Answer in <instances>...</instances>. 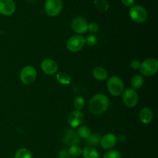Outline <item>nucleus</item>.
<instances>
[{
    "label": "nucleus",
    "instance_id": "obj_11",
    "mask_svg": "<svg viewBox=\"0 0 158 158\" xmlns=\"http://www.w3.org/2000/svg\"><path fill=\"white\" fill-rule=\"evenodd\" d=\"M84 120V116L83 113L79 110H74L70 113L68 117V123L73 128L80 127Z\"/></svg>",
    "mask_w": 158,
    "mask_h": 158
},
{
    "label": "nucleus",
    "instance_id": "obj_22",
    "mask_svg": "<svg viewBox=\"0 0 158 158\" xmlns=\"http://www.w3.org/2000/svg\"><path fill=\"white\" fill-rule=\"evenodd\" d=\"M14 158H32V154L27 148H21L15 152Z\"/></svg>",
    "mask_w": 158,
    "mask_h": 158
},
{
    "label": "nucleus",
    "instance_id": "obj_33",
    "mask_svg": "<svg viewBox=\"0 0 158 158\" xmlns=\"http://www.w3.org/2000/svg\"><path fill=\"white\" fill-rule=\"evenodd\" d=\"M69 158H73V157H69Z\"/></svg>",
    "mask_w": 158,
    "mask_h": 158
},
{
    "label": "nucleus",
    "instance_id": "obj_20",
    "mask_svg": "<svg viewBox=\"0 0 158 158\" xmlns=\"http://www.w3.org/2000/svg\"><path fill=\"white\" fill-rule=\"evenodd\" d=\"M94 6L100 12H106L109 9L107 0H94Z\"/></svg>",
    "mask_w": 158,
    "mask_h": 158
},
{
    "label": "nucleus",
    "instance_id": "obj_15",
    "mask_svg": "<svg viewBox=\"0 0 158 158\" xmlns=\"http://www.w3.org/2000/svg\"><path fill=\"white\" fill-rule=\"evenodd\" d=\"M139 117H140V120L142 123H144V124H148L152 121L153 117H154L153 111L151 110V108H143L139 114Z\"/></svg>",
    "mask_w": 158,
    "mask_h": 158
},
{
    "label": "nucleus",
    "instance_id": "obj_1",
    "mask_svg": "<svg viewBox=\"0 0 158 158\" xmlns=\"http://www.w3.org/2000/svg\"><path fill=\"white\" fill-rule=\"evenodd\" d=\"M109 99L106 95L103 94H97L89 100V111L94 115H100L107 110L109 107Z\"/></svg>",
    "mask_w": 158,
    "mask_h": 158
},
{
    "label": "nucleus",
    "instance_id": "obj_24",
    "mask_svg": "<svg viewBox=\"0 0 158 158\" xmlns=\"http://www.w3.org/2000/svg\"><path fill=\"white\" fill-rule=\"evenodd\" d=\"M69 151V154L71 157H80V155H82V151L83 150L81 149L80 146H78L77 144L76 145H73V146H70L69 149L68 150Z\"/></svg>",
    "mask_w": 158,
    "mask_h": 158
},
{
    "label": "nucleus",
    "instance_id": "obj_29",
    "mask_svg": "<svg viewBox=\"0 0 158 158\" xmlns=\"http://www.w3.org/2000/svg\"><path fill=\"white\" fill-rule=\"evenodd\" d=\"M69 157H70V155H69L68 150L63 149V150H61V151L59 152L58 158H69Z\"/></svg>",
    "mask_w": 158,
    "mask_h": 158
},
{
    "label": "nucleus",
    "instance_id": "obj_14",
    "mask_svg": "<svg viewBox=\"0 0 158 158\" xmlns=\"http://www.w3.org/2000/svg\"><path fill=\"white\" fill-rule=\"evenodd\" d=\"M80 139L77 132H75L73 130L69 129L66 131L63 141H64V143H66L68 146H73V145L77 144L80 142Z\"/></svg>",
    "mask_w": 158,
    "mask_h": 158
},
{
    "label": "nucleus",
    "instance_id": "obj_12",
    "mask_svg": "<svg viewBox=\"0 0 158 158\" xmlns=\"http://www.w3.org/2000/svg\"><path fill=\"white\" fill-rule=\"evenodd\" d=\"M15 11V3L14 0H0V14L3 15H11Z\"/></svg>",
    "mask_w": 158,
    "mask_h": 158
},
{
    "label": "nucleus",
    "instance_id": "obj_6",
    "mask_svg": "<svg viewBox=\"0 0 158 158\" xmlns=\"http://www.w3.org/2000/svg\"><path fill=\"white\" fill-rule=\"evenodd\" d=\"M37 71L32 66H26L22 69L19 78L22 83L25 85H29L33 83L36 79Z\"/></svg>",
    "mask_w": 158,
    "mask_h": 158
},
{
    "label": "nucleus",
    "instance_id": "obj_21",
    "mask_svg": "<svg viewBox=\"0 0 158 158\" xmlns=\"http://www.w3.org/2000/svg\"><path fill=\"white\" fill-rule=\"evenodd\" d=\"M100 139H101V137L100 134H91L89 137L86 139V143L91 147L99 145L100 143Z\"/></svg>",
    "mask_w": 158,
    "mask_h": 158
},
{
    "label": "nucleus",
    "instance_id": "obj_4",
    "mask_svg": "<svg viewBox=\"0 0 158 158\" xmlns=\"http://www.w3.org/2000/svg\"><path fill=\"white\" fill-rule=\"evenodd\" d=\"M139 69L141 73L146 77H151V76L155 75L158 70V61L154 58L145 60L140 63Z\"/></svg>",
    "mask_w": 158,
    "mask_h": 158
},
{
    "label": "nucleus",
    "instance_id": "obj_26",
    "mask_svg": "<svg viewBox=\"0 0 158 158\" xmlns=\"http://www.w3.org/2000/svg\"><path fill=\"white\" fill-rule=\"evenodd\" d=\"M103 158H121V154L117 150H110L104 154Z\"/></svg>",
    "mask_w": 158,
    "mask_h": 158
},
{
    "label": "nucleus",
    "instance_id": "obj_10",
    "mask_svg": "<svg viewBox=\"0 0 158 158\" xmlns=\"http://www.w3.org/2000/svg\"><path fill=\"white\" fill-rule=\"evenodd\" d=\"M41 69L46 75H53L58 70V65L52 59H46L41 63Z\"/></svg>",
    "mask_w": 158,
    "mask_h": 158
},
{
    "label": "nucleus",
    "instance_id": "obj_30",
    "mask_svg": "<svg viewBox=\"0 0 158 158\" xmlns=\"http://www.w3.org/2000/svg\"><path fill=\"white\" fill-rule=\"evenodd\" d=\"M121 2L125 6L131 8V6H133L134 5L135 0H121Z\"/></svg>",
    "mask_w": 158,
    "mask_h": 158
},
{
    "label": "nucleus",
    "instance_id": "obj_25",
    "mask_svg": "<svg viewBox=\"0 0 158 158\" xmlns=\"http://www.w3.org/2000/svg\"><path fill=\"white\" fill-rule=\"evenodd\" d=\"M73 106L75 107L76 110L80 111L83 110L85 106V100L82 97H77L74 100Z\"/></svg>",
    "mask_w": 158,
    "mask_h": 158
},
{
    "label": "nucleus",
    "instance_id": "obj_31",
    "mask_svg": "<svg viewBox=\"0 0 158 158\" xmlns=\"http://www.w3.org/2000/svg\"><path fill=\"white\" fill-rule=\"evenodd\" d=\"M131 66L134 69H139L140 66V63L138 60H134V61L131 62Z\"/></svg>",
    "mask_w": 158,
    "mask_h": 158
},
{
    "label": "nucleus",
    "instance_id": "obj_32",
    "mask_svg": "<svg viewBox=\"0 0 158 158\" xmlns=\"http://www.w3.org/2000/svg\"><path fill=\"white\" fill-rule=\"evenodd\" d=\"M117 141L123 142L125 140H126V137H125V135H123V134H120L118 137H117Z\"/></svg>",
    "mask_w": 158,
    "mask_h": 158
},
{
    "label": "nucleus",
    "instance_id": "obj_5",
    "mask_svg": "<svg viewBox=\"0 0 158 158\" xmlns=\"http://www.w3.org/2000/svg\"><path fill=\"white\" fill-rule=\"evenodd\" d=\"M45 12L50 17H56L60 15L63 9L62 0H46L44 4Z\"/></svg>",
    "mask_w": 158,
    "mask_h": 158
},
{
    "label": "nucleus",
    "instance_id": "obj_17",
    "mask_svg": "<svg viewBox=\"0 0 158 158\" xmlns=\"http://www.w3.org/2000/svg\"><path fill=\"white\" fill-rule=\"evenodd\" d=\"M83 158H100L98 151L91 146H87L82 151Z\"/></svg>",
    "mask_w": 158,
    "mask_h": 158
},
{
    "label": "nucleus",
    "instance_id": "obj_19",
    "mask_svg": "<svg viewBox=\"0 0 158 158\" xmlns=\"http://www.w3.org/2000/svg\"><path fill=\"white\" fill-rule=\"evenodd\" d=\"M143 83H144V79L140 75H135L131 80V86L133 87L132 89H138L141 88Z\"/></svg>",
    "mask_w": 158,
    "mask_h": 158
},
{
    "label": "nucleus",
    "instance_id": "obj_9",
    "mask_svg": "<svg viewBox=\"0 0 158 158\" xmlns=\"http://www.w3.org/2000/svg\"><path fill=\"white\" fill-rule=\"evenodd\" d=\"M88 23L83 17L77 16L72 20L71 28L75 32L79 34H83L87 31Z\"/></svg>",
    "mask_w": 158,
    "mask_h": 158
},
{
    "label": "nucleus",
    "instance_id": "obj_27",
    "mask_svg": "<svg viewBox=\"0 0 158 158\" xmlns=\"http://www.w3.org/2000/svg\"><path fill=\"white\" fill-rule=\"evenodd\" d=\"M85 43L88 46H94L97 44V39L95 35H89L86 38H85Z\"/></svg>",
    "mask_w": 158,
    "mask_h": 158
},
{
    "label": "nucleus",
    "instance_id": "obj_7",
    "mask_svg": "<svg viewBox=\"0 0 158 158\" xmlns=\"http://www.w3.org/2000/svg\"><path fill=\"white\" fill-rule=\"evenodd\" d=\"M85 38L80 35H75L71 36L66 43V47L70 52H77L81 50L84 46Z\"/></svg>",
    "mask_w": 158,
    "mask_h": 158
},
{
    "label": "nucleus",
    "instance_id": "obj_23",
    "mask_svg": "<svg viewBox=\"0 0 158 158\" xmlns=\"http://www.w3.org/2000/svg\"><path fill=\"white\" fill-rule=\"evenodd\" d=\"M77 135L79 136L80 138L86 139V140L91 134L90 129H89L87 126H82L80 127H79L78 130H77Z\"/></svg>",
    "mask_w": 158,
    "mask_h": 158
},
{
    "label": "nucleus",
    "instance_id": "obj_16",
    "mask_svg": "<svg viewBox=\"0 0 158 158\" xmlns=\"http://www.w3.org/2000/svg\"><path fill=\"white\" fill-rule=\"evenodd\" d=\"M93 75L94 78L100 81H103L105 80H107L108 78V73L106 69L101 66H97L94 68L93 71Z\"/></svg>",
    "mask_w": 158,
    "mask_h": 158
},
{
    "label": "nucleus",
    "instance_id": "obj_3",
    "mask_svg": "<svg viewBox=\"0 0 158 158\" xmlns=\"http://www.w3.org/2000/svg\"><path fill=\"white\" fill-rule=\"evenodd\" d=\"M129 15L131 19L137 23H143L148 19L146 9L139 5H134L130 8Z\"/></svg>",
    "mask_w": 158,
    "mask_h": 158
},
{
    "label": "nucleus",
    "instance_id": "obj_13",
    "mask_svg": "<svg viewBox=\"0 0 158 158\" xmlns=\"http://www.w3.org/2000/svg\"><path fill=\"white\" fill-rule=\"evenodd\" d=\"M117 137L114 134H107L100 139V144L105 150H110L117 144Z\"/></svg>",
    "mask_w": 158,
    "mask_h": 158
},
{
    "label": "nucleus",
    "instance_id": "obj_18",
    "mask_svg": "<svg viewBox=\"0 0 158 158\" xmlns=\"http://www.w3.org/2000/svg\"><path fill=\"white\" fill-rule=\"evenodd\" d=\"M56 80L60 83L63 85H69L71 83L70 75L64 72H60L56 74Z\"/></svg>",
    "mask_w": 158,
    "mask_h": 158
},
{
    "label": "nucleus",
    "instance_id": "obj_8",
    "mask_svg": "<svg viewBox=\"0 0 158 158\" xmlns=\"http://www.w3.org/2000/svg\"><path fill=\"white\" fill-rule=\"evenodd\" d=\"M122 94H123V101L125 106L130 108L137 106V104L138 103L139 97L135 89L129 88V89H127L126 90L123 91Z\"/></svg>",
    "mask_w": 158,
    "mask_h": 158
},
{
    "label": "nucleus",
    "instance_id": "obj_2",
    "mask_svg": "<svg viewBox=\"0 0 158 158\" xmlns=\"http://www.w3.org/2000/svg\"><path fill=\"white\" fill-rule=\"evenodd\" d=\"M107 89L111 95L114 97H119L121 95L124 90V84L121 79L117 76H113L106 83Z\"/></svg>",
    "mask_w": 158,
    "mask_h": 158
},
{
    "label": "nucleus",
    "instance_id": "obj_28",
    "mask_svg": "<svg viewBox=\"0 0 158 158\" xmlns=\"http://www.w3.org/2000/svg\"><path fill=\"white\" fill-rule=\"evenodd\" d=\"M99 29H100V27H99L97 23H88L87 31L90 32L91 33H97V32L99 31Z\"/></svg>",
    "mask_w": 158,
    "mask_h": 158
}]
</instances>
